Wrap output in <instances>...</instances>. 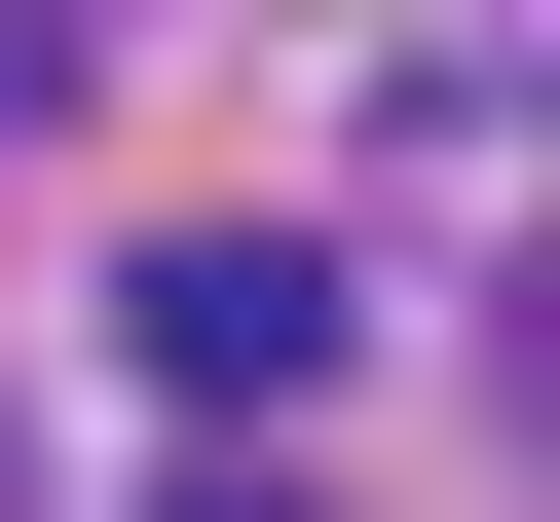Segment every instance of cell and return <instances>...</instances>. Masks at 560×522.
<instances>
[{
	"label": "cell",
	"mask_w": 560,
	"mask_h": 522,
	"mask_svg": "<svg viewBox=\"0 0 560 522\" xmlns=\"http://www.w3.org/2000/svg\"><path fill=\"white\" fill-rule=\"evenodd\" d=\"M113 336H150V411H300L337 373V224H150Z\"/></svg>",
	"instance_id": "obj_1"
}]
</instances>
